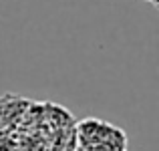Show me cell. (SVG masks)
Segmentation results:
<instances>
[{"label":"cell","instance_id":"7a4b0ae2","mask_svg":"<svg viewBox=\"0 0 159 151\" xmlns=\"http://www.w3.org/2000/svg\"><path fill=\"white\" fill-rule=\"evenodd\" d=\"M145 2H149V4H151V6H155V8L159 6V0H145Z\"/></svg>","mask_w":159,"mask_h":151},{"label":"cell","instance_id":"6da1fadb","mask_svg":"<svg viewBox=\"0 0 159 151\" xmlns=\"http://www.w3.org/2000/svg\"><path fill=\"white\" fill-rule=\"evenodd\" d=\"M129 139L125 131L109 121L85 117L75 123L73 151H127Z\"/></svg>","mask_w":159,"mask_h":151}]
</instances>
